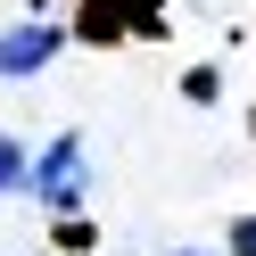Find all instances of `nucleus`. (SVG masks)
<instances>
[{"instance_id": "7", "label": "nucleus", "mask_w": 256, "mask_h": 256, "mask_svg": "<svg viewBox=\"0 0 256 256\" xmlns=\"http://www.w3.org/2000/svg\"><path fill=\"white\" fill-rule=\"evenodd\" d=\"M174 256H206V248H174Z\"/></svg>"}, {"instance_id": "4", "label": "nucleus", "mask_w": 256, "mask_h": 256, "mask_svg": "<svg viewBox=\"0 0 256 256\" xmlns=\"http://www.w3.org/2000/svg\"><path fill=\"white\" fill-rule=\"evenodd\" d=\"M25 182V149H17V140H8V132H0V198H8V190H17Z\"/></svg>"}, {"instance_id": "2", "label": "nucleus", "mask_w": 256, "mask_h": 256, "mask_svg": "<svg viewBox=\"0 0 256 256\" xmlns=\"http://www.w3.org/2000/svg\"><path fill=\"white\" fill-rule=\"evenodd\" d=\"M66 42H74V34H66L58 17H25L17 34H0V74H17V83H25V74H42Z\"/></svg>"}, {"instance_id": "5", "label": "nucleus", "mask_w": 256, "mask_h": 256, "mask_svg": "<svg viewBox=\"0 0 256 256\" xmlns=\"http://www.w3.org/2000/svg\"><path fill=\"white\" fill-rule=\"evenodd\" d=\"M215 91H223L215 66H190V74H182V100H215Z\"/></svg>"}, {"instance_id": "3", "label": "nucleus", "mask_w": 256, "mask_h": 256, "mask_svg": "<svg viewBox=\"0 0 256 256\" xmlns=\"http://www.w3.org/2000/svg\"><path fill=\"white\" fill-rule=\"evenodd\" d=\"M116 0H83V42H116Z\"/></svg>"}, {"instance_id": "1", "label": "nucleus", "mask_w": 256, "mask_h": 256, "mask_svg": "<svg viewBox=\"0 0 256 256\" xmlns=\"http://www.w3.org/2000/svg\"><path fill=\"white\" fill-rule=\"evenodd\" d=\"M17 190H34L50 215H66V223H74V206H83V132H58L50 149L25 166V182H17Z\"/></svg>"}, {"instance_id": "6", "label": "nucleus", "mask_w": 256, "mask_h": 256, "mask_svg": "<svg viewBox=\"0 0 256 256\" xmlns=\"http://www.w3.org/2000/svg\"><path fill=\"white\" fill-rule=\"evenodd\" d=\"M232 256H256V215H240V223H232Z\"/></svg>"}]
</instances>
